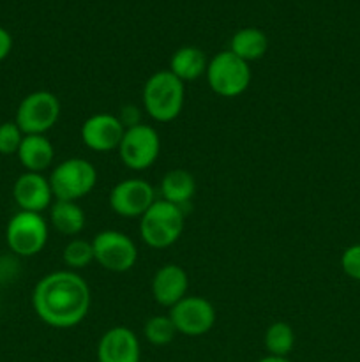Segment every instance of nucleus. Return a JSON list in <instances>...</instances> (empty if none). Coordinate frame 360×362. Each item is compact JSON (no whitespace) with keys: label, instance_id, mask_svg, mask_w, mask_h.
Segmentation results:
<instances>
[{"label":"nucleus","instance_id":"f257e3e1","mask_svg":"<svg viewBox=\"0 0 360 362\" xmlns=\"http://www.w3.org/2000/svg\"><path fill=\"white\" fill-rule=\"evenodd\" d=\"M32 306L49 327H76L90 310V288L74 271L49 272L34 286Z\"/></svg>","mask_w":360,"mask_h":362},{"label":"nucleus","instance_id":"f03ea898","mask_svg":"<svg viewBox=\"0 0 360 362\" xmlns=\"http://www.w3.org/2000/svg\"><path fill=\"white\" fill-rule=\"evenodd\" d=\"M186 87L172 71H157L143 85V108L155 122H172L182 113Z\"/></svg>","mask_w":360,"mask_h":362},{"label":"nucleus","instance_id":"7ed1b4c3","mask_svg":"<svg viewBox=\"0 0 360 362\" xmlns=\"http://www.w3.org/2000/svg\"><path fill=\"white\" fill-rule=\"evenodd\" d=\"M184 211L179 205L155 200L140 218L141 239L154 250L173 246L184 232Z\"/></svg>","mask_w":360,"mask_h":362},{"label":"nucleus","instance_id":"20e7f679","mask_svg":"<svg viewBox=\"0 0 360 362\" xmlns=\"http://www.w3.org/2000/svg\"><path fill=\"white\" fill-rule=\"evenodd\" d=\"M208 87L217 95L226 99H233L242 95L249 88L253 73L246 60L239 59L229 49L219 52L208 60L207 73Z\"/></svg>","mask_w":360,"mask_h":362},{"label":"nucleus","instance_id":"39448f33","mask_svg":"<svg viewBox=\"0 0 360 362\" xmlns=\"http://www.w3.org/2000/svg\"><path fill=\"white\" fill-rule=\"evenodd\" d=\"M48 180L55 200L78 202L95 187L97 170L87 159L71 158L56 165Z\"/></svg>","mask_w":360,"mask_h":362},{"label":"nucleus","instance_id":"423d86ee","mask_svg":"<svg viewBox=\"0 0 360 362\" xmlns=\"http://www.w3.org/2000/svg\"><path fill=\"white\" fill-rule=\"evenodd\" d=\"M6 243L18 257H35L48 243V223L37 212H16L6 226Z\"/></svg>","mask_w":360,"mask_h":362},{"label":"nucleus","instance_id":"0eeeda50","mask_svg":"<svg viewBox=\"0 0 360 362\" xmlns=\"http://www.w3.org/2000/svg\"><path fill=\"white\" fill-rule=\"evenodd\" d=\"M60 119V101L53 92L35 90L21 99L14 122L23 134H46Z\"/></svg>","mask_w":360,"mask_h":362},{"label":"nucleus","instance_id":"6e6552de","mask_svg":"<svg viewBox=\"0 0 360 362\" xmlns=\"http://www.w3.org/2000/svg\"><path fill=\"white\" fill-rule=\"evenodd\" d=\"M116 151H119L120 161L127 168L134 172H143L157 161L159 152H161V140L154 127L147 124H138V126L127 127Z\"/></svg>","mask_w":360,"mask_h":362},{"label":"nucleus","instance_id":"1a4fd4ad","mask_svg":"<svg viewBox=\"0 0 360 362\" xmlns=\"http://www.w3.org/2000/svg\"><path fill=\"white\" fill-rule=\"evenodd\" d=\"M94 258L109 272H127L138 260V250L129 235L116 230H104L92 239Z\"/></svg>","mask_w":360,"mask_h":362},{"label":"nucleus","instance_id":"9d476101","mask_svg":"<svg viewBox=\"0 0 360 362\" xmlns=\"http://www.w3.org/2000/svg\"><path fill=\"white\" fill-rule=\"evenodd\" d=\"M169 318L176 332L189 338H198L214 327L215 310L205 297L186 296L180 303L169 308Z\"/></svg>","mask_w":360,"mask_h":362},{"label":"nucleus","instance_id":"9b49d317","mask_svg":"<svg viewBox=\"0 0 360 362\" xmlns=\"http://www.w3.org/2000/svg\"><path fill=\"white\" fill-rule=\"evenodd\" d=\"M155 202V191L147 180H120L109 194V205L122 218H141Z\"/></svg>","mask_w":360,"mask_h":362},{"label":"nucleus","instance_id":"f8f14e48","mask_svg":"<svg viewBox=\"0 0 360 362\" xmlns=\"http://www.w3.org/2000/svg\"><path fill=\"white\" fill-rule=\"evenodd\" d=\"M126 127L112 113H95L81 126V140L90 151L109 152L119 148Z\"/></svg>","mask_w":360,"mask_h":362},{"label":"nucleus","instance_id":"ddd939ff","mask_svg":"<svg viewBox=\"0 0 360 362\" xmlns=\"http://www.w3.org/2000/svg\"><path fill=\"white\" fill-rule=\"evenodd\" d=\"M13 197L20 211L37 212V214L52 207L53 204L52 186L42 173H21L14 182Z\"/></svg>","mask_w":360,"mask_h":362},{"label":"nucleus","instance_id":"4468645a","mask_svg":"<svg viewBox=\"0 0 360 362\" xmlns=\"http://www.w3.org/2000/svg\"><path fill=\"white\" fill-rule=\"evenodd\" d=\"M99 362H141V349L131 329L112 327L101 336L97 345Z\"/></svg>","mask_w":360,"mask_h":362},{"label":"nucleus","instance_id":"2eb2a0df","mask_svg":"<svg viewBox=\"0 0 360 362\" xmlns=\"http://www.w3.org/2000/svg\"><path fill=\"white\" fill-rule=\"evenodd\" d=\"M152 297L164 308H173L187 296L189 278L187 272L176 264H166L152 278Z\"/></svg>","mask_w":360,"mask_h":362},{"label":"nucleus","instance_id":"dca6fc26","mask_svg":"<svg viewBox=\"0 0 360 362\" xmlns=\"http://www.w3.org/2000/svg\"><path fill=\"white\" fill-rule=\"evenodd\" d=\"M16 156L25 172L42 173L52 166L55 148L44 134H25Z\"/></svg>","mask_w":360,"mask_h":362},{"label":"nucleus","instance_id":"f3484780","mask_svg":"<svg viewBox=\"0 0 360 362\" xmlns=\"http://www.w3.org/2000/svg\"><path fill=\"white\" fill-rule=\"evenodd\" d=\"M159 191L162 197L161 200L182 207L193 200L194 193H196V179L187 170L173 168L164 173L161 184H159Z\"/></svg>","mask_w":360,"mask_h":362},{"label":"nucleus","instance_id":"a211bd4d","mask_svg":"<svg viewBox=\"0 0 360 362\" xmlns=\"http://www.w3.org/2000/svg\"><path fill=\"white\" fill-rule=\"evenodd\" d=\"M207 55L198 46H182L173 53L169 60V71L184 83L203 76L207 73Z\"/></svg>","mask_w":360,"mask_h":362},{"label":"nucleus","instance_id":"6ab92c4d","mask_svg":"<svg viewBox=\"0 0 360 362\" xmlns=\"http://www.w3.org/2000/svg\"><path fill=\"white\" fill-rule=\"evenodd\" d=\"M268 39L263 30L256 27L240 28L233 34L229 42V52L235 53L239 59L246 60L247 64L260 60L267 53Z\"/></svg>","mask_w":360,"mask_h":362},{"label":"nucleus","instance_id":"aec40b11","mask_svg":"<svg viewBox=\"0 0 360 362\" xmlns=\"http://www.w3.org/2000/svg\"><path fill=\"white\" fill-rule=\"evenodd\" d=\"M49 221L62 235H78L85 228V212L78 202L55 200L49 207Z\"/></svg>","mask_w":360,"mask_h":362},{"label":"nucleus","instance_id":"412c9836","mask_svg":"<svg viewBox=\"0 0 360 362\" xmlns=\"http://www.w3.org/2000/svg\"><path fill=\"white\" fill-rule=\"evenodd\" d=\"M263 343L265 349L268 350V356L288 357L295 346V331L286 322H274L265 331Z\"/></svg>","mask_w":360,"mask_h":362},{"label":"nucleus","instance_id":"4be33fe9","mask_svg":"<svg viewBox=\"0 0 360 362\" xmlns=\"http://www.w3.org/2000/svg\"><path fill=\"white\" fill-rule=\"evenodd\" d=\"M143 334L147 338L148 343L155 346H166L175 339V336L179 334L173 325L172 318L169 315H155V317L148 318L145 322V327H143Z\"/></svg>","mask_w":360,"mask_h":362},{"label":"nucleus","instance_id":"5701e85b","mask_svg":"<svg viewBox=\"0 0 360 362\" xmlns=\"http://www.w3.org/2000/svg\"><path fill=\"white\" fill-rule=\"evenodd\" d=\"M62 260L64 264H66L67 267L73 269V271L88 267V265L95 260L92 240L73 239L71 243H67L62 251Z\"/></svg>","mask_w":360,"mask_h":362},{"label":"nucleus","instance_id":"b1692460","mask_svg":"<svg viewBox=\"0 0 360 362\" xmlns=\"http://www.w3.org/2000/svg\"><path fill=\"white\" fill-rule=\"evenodd\" d=\"M25 134L14 122H4L0 124V154L2 156H13L18 154L21 141H23Z\"/></svg>","mask_w":360,"mask_h":362},{"label":"nucleus","instance_id":"393cba45","mask_svg":"<svg viewBox=\"0 0 360 362\" xmlns=\"http://www.w3.org/2000/svg\"><path fill=\"white\" fill-rule=\"evenodd\" d=\"M341 267L348 278L360 281V244L346 247L341 257Z\"/></svg>","mask_w":360,"mask_h":362},{"label":"nucleus","instance_id":"a878e982","mask_svg":"<svg viewBox=\"0 0 360 362\" xmlns=\"http://www.w3.org/2000/svg\"><path fill=\"white\" fill-rule=\"evenodd\" d=\"M120 115H119V119H120V122L124 124V127H133V126H138V124H141L140 122V110L136 108V106H133V105H127V106H124L122 110H120Z\"/></svg>","mask_w":360,"mask_h":362},{"label":"nucleus","instance_id":"bb28decb","mask_svg":"<svg viewBox=\"0 0 360 362\" xmlns=\"http://www.w3.org/2000/svg\"><path fill=\"white\" fill-rule=\"evenodd\" d=\"M11 49H13V37L6 28L0 27V62L9 57Z\"/></svg>","mask_w":360,"mask_h":362},{"label":"nucleus","instance_id":"cd10ccee","mask_svg":"<svg viewBox=\"0 0 360 362\" xmlns=\"http://www.w3.org/2000/svg\"><path fill=\"white\" fill-rule=\"evenodd\" d=\"M258 362H292L288 357H275V356H267L263 359H260Z\"/></svg>","mask_w":360,"mask_h":362}]
</instances>
